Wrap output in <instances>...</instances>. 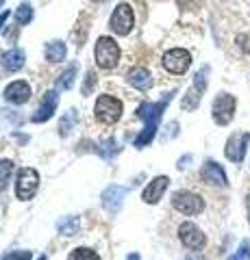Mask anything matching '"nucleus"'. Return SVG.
Instances as JSON below:
<instances>
[{
    "instance_id": "obj_25",
    "label": "nucleus",
    "mask_w": 250,
    "mask_h": 260,
    "mask_svg": "<svg viewBox=\"0 0 250 260\" xmlns=\"http://www.w3.org/2000/svg\"><path fill=\"white\" fill-rule=\"evenodd\" d=\"M76 63H72L70 68L63 72L61 74V78H59V89H70L72 85H74V78H76Z\"/></svg>"
},
{
    "instance_id": "obj_17",
    "label": "nucleus",
    "mask_w": 250,
    "mask_h": 260,
    "mask_svg": "<svg viewBox=\"0 0 250 260\" xmlns=\"http://www.w3.org/2000/svg\"><path fill=\"white\" fill-rule=\"evenodd\" d=\"M128 83H131L135 89L146 91V89H150V85H152V74L146 68H133L128 72Z\"/></svg>"
},
{
    "instance_id": "obj_34",
    "label": "nucleus",
    "mask_w": 250,
    "mask_h": 260,
    "mask_svg": "<svg viewBox=\"0 0 250 260\" xmlns=\"http://www.w3.org/2000/svg\"><path fill=\"white\" fill-rule=\"evenodd\" d=\"M37 260H46V256H39V258H37Z\"/></svg>"
},
{
    "instance_id": "obj_15",
    "label": "nucleus",
    "mask_w": 250,
    "mask_h": 260,
    "mask_svg": "<svg viewBox=\"0 0 250 260\" xmlns=\"http://www.w3.org/2000/svg\"><path fill=\"white\" fill-rule=\"evenodd\" d=\"M203 180L209 184H215V186H227L229 184V178L227 172L222 169V165H217L215 160H207L205 167H203Z\"/></svg>"
},
{
    "instance_id": "obj_7",
    "label": "nucleus",
    "mask_w": 250,
    "mask_h": 260,
    "mask_svg": "<svg viewBox=\"0 0 250 260\" xmlns=\"http://www.w3.org/2000/svg\"><path fill=\"white\" fill-rule=\"evenodd\" d=\"M135 24V15H133V9L128 5H118L116 11L111 13V20H109V26L114 32H118V35H128Z\"/></svg>"
},
{
    "instance_id": "obj_3",
    "label": "nucleus",
    "mask_w": 250,
    "mask_h": 260,
    "mask_svg": "<svg viewBox=\"0 0 250 260\" xmlns=\"http://www.w3.org/2000/svg\"><path fill=\"white\" fill-rule=\"evenodd\" d=\"M120 61V48L111 37H100L96 42V63L102 70H111L116 68Z\"/></svg>"
},
{
    "instance_id": "obj_24",
    "label": "nucleus",
    "mask_w": 250,
    "mask_h": 260,
    "mask_svg": "<svg viewBox=\"0 0 250 260\" xmlns=\"http://www.w3.org/2000/svg\"><path fill=\"white\" fill-rule=\"evenodd\" d=\"M33 7H31L29 3H22L18 9H15V20H18V24H29L31 20H33Z\"/></svg>"
},
{
    "instance_id": "obj_20",
    "label": "nucleus",
    "mask_w": 250,
    "mask_h": 260,
    "mask_svg": "<svg viewBox=\"0 0 250 260\" xmlns=\"http://www.w3.org/2000/svg\"><path fill=\"white\" fill-rule=\"evenodd\" d=\"M120 152V145H118V141L116 139H107V141H102V143H98V148H96V154H100L102 158H114V154H118Z\"/></svg>"
},
{
    "instance_id": "obj_2",
    "label": "nucleus",
    "mask_w": 250,
    "mask_h": 260,
    "mask_svg": "<svg viewBox=\"0 0 250 260\" xmlns=\"http://www.w3.org/2000/svg\"><path fill=\"white\" fill-rule=\"evenodd\" d=\"M96 119L102 121V124H116V121L122 117V102L114 95H100L96 100Z\"/></svg>"
},
{
    "instance_id": "obj_18",
    "label": "nucleus",
    "mask_w": 250,
    "mask_h": 260,
    "mask_svg": "<svg viewBox=\"0 0 250 260\" xmlns=\"http://www.w3.org/2000/svg\"><path fill=\"white\" fill-rule=\"evenodd\" d=\"M57 230H59V234H63V237H74V234H78V230H80V219L74 215L63 217V219H59Z\"/></svg>"
},
{
    "instance_id": "obj_23",
    "label": "nucleus",
    "mask_w": 250,
    "mask_h": 260,
    "mask_svg": "<svg viewBox=\"0 0 250 260\" xmlns=\"http://www.w3.org/2000/svg\"><path fill=\"white\" fill-rule=\"evenodd\" d=\"M68 260H100V256L96 254L94 249H90V247H76L68 256Z\"/></svg>"
},
{
    "instance_id": "obj_8",
    "label": "nucleus",
    "mask_w": 250,
    "mask_h": 260,
    "mask_svg": "<svg viewBox=\"0 0 250 260\" xmlns=\"http://www.w3.org/2000/svg\"><path fill=\"white\" fill-rule=\"evenodd\" d=\"M189 65H191V54L183 50V48H174V50L163 54V68L170 74H185Z\"/></svg>"
},
{
    "instance_id": "obj_13",
    "label": "nucleus",
    "mask_w": 250,
    "mask_h": 260,
    "mask_svg": "<svg viewBox=\"0 0 250 260\" xmlns=\"http://www.w3.org/2000/svg\"><path fill=\"white\" fill-rule=\"evenodd\" d=\"M168 184H170L168 176H157V178H152V182H150L146 189H144V193H142V200L146 202V204H157V202L163 198Z\"/></svg>"
},
{
    "instance_id": "obj_5",
    "label": "nucleus",
    "mask_w": 250,
    "mask_h": 260,
    "mask_svg": "<svg viewBox=\"0 0 250 260\" xmlns=\"http://www.w3.org/2000/svg\"><path fill=\"white\" fill-rule=\"evenodd\" d=\"M172 206L183 215H200L205 210V200L191 191H176L172 198Z\"/></svg>"
},
{
    "instance_id": "obj_22",
    "label": "nucleus",
    "mask_w": 250,
    "mask_h": 260,
    "mask_svg": "<svg viewBox=\"0 0 250 260\" xmlns=\"http://www.w3.org/2000/svg\"><path fill=\"white\" fill-rule=\"evenodd\" d=\"M13 174V162L11 160H0V191L7 189Z\"/></svg>"
},
{
    "instance_id": "obj_33",
    "label": "nucleus",
    "mask_w": 250,
    "mask_h": 260,
    "mask_svg": "<svg viewBox=\"0 0 250 260\" xmlns=\"http://www.w3.org/2000/svg\"><path fill=\"white\" fill-rule=\"evenodd\" d=\"M246 208H248V219H250V193H248V200H246Z\"/></svg>"
},
{
    "instance_id": "obj_11",
    "label": "nucleus",
    "mask_w": 250,
    "mask_h": 260,
    "mask_svg": "<svg viewBox=\"0 0 250 260\" xmlns=\"http://www.w3.org/2000/svg\"><path fill=\"white\" fill-rule=\"evenodd\" d=\"M124 198H126V189H124V186L111 184V186H107V189L102 191V198H100V200H102L104 210H107V213H111V215H116V213H120V210H122Z\"/></svg>"
},
{
    "instance_id": "obj_27",
    "label": "nucleus",
    "mask_w": 250,
    "mask_h": 260,
    "mask_svg": "<svg viewBox=\"0 0 250 260\" xmlns=\"http://www.w3.org/2000/svg\"><path fill=\"white\" fill-rule=\"evenodd\" d=\"M227 260H250V241H241L239 249L235 254H231Z\"/></svg>"
},
{
    "instance_id": "obj_9",
    "label": "nucleus",
    "mask_w": 250,
    "mask_h": 260,
    "mask_svg": "<svg viewBox=\"0 0 250 260\" xmlns=\"http://www.w3.org/2000/svg\"><path fill=\"white\" fill-rule=\"evenodd\" d=\"M179 239H181V243L187 249H203L205 247V243H207V239H205V234H203V230L196 225V223H191V221H185V223H181V228H179Z\"/></svg>"
},
{
    "instance_id": "obj_10",
    "label": "nucleus",
    "mask_w": 250,
    "mask_h": 260,
    "mask_svg": "<svg viewBox=\"0 0 250 260\" xmlns=\"http://www.w3.org/2000/svg\"><path fill=\"white\" fill-rule=\"evenodd\" d=\"M248 143H250V135L248 133H235L229 137L227 141V148H224V154L227 158L233 162H241L246 156V150H248Z\"/></svg>"
},
{
    "instance_id": "obj_1",
    "label": "nucleus",
    "mask_w": 250,
    "mask_h": 260,
    "mask_svg": "<svg viewBox=\"0 0 250 260\" xmlns=\"http://www.w3.org/2000/svg\"><path fill=\"white\" fill-rule=\"evenodd\" d=\"M172 95H174V91L172 93H165L163 100H159V102H146V104H142V107L137 109V117L144 119V130L135 137V148H144V145H148L152 139H155L159 119H161V115H163L168 102L172 100Z\"/></svg>"
},
{
    "instance_id": "obj_16",
    "label": "nucleus",
    "mask_w": 250,
    "mask_h": 260,
    "mask_svg": "<svg viewBox=\"0 0 250 260\" xmlns=\"http://www.w3.org/2000/svg\"><path fill=\"white\" fill-rule=\"evenodd\" d=\"M24 61H26V54H24L22 48H13V50H7L3 56H0V63H3V68L9 70V72L22 70Z\"/></svg>"
},
{
    "instance_id": "obj_32",
    "label": "nucleus",
    "mask_w": 250,
    "mask_h": 260,
    "mask_svg": "<svg viewBox=\"0 0 250 260\" xmlns=\"http://www.w3.org/2000/svg\"><path fill=\"white\" fill-rule=\"evenodd\" d=\"M126 260H142V258H140V254H128Z\"/></svg>"
},
{
    "instance_id": "obj_29",
    "label": "nucleus",
    "mask_w": 250,
    "mask_h": 260,
    "mask_svg": "<svg viewBox=\"0 0 250 260\" xmlns=\"http://www.w3.org/2000/svg\"><path fill=\"white\" fill-rule=\"evenodd\" d=\"M237 44L241 46V50L250 54V35H241V37H237Z\"/></svg>"
},
{
    "instance_id": "obj_30",
    "label": "nucleus",
    "mask_w": 250,
    "mask_h": 260,
    "mask_svg": "<svg viewBox=\"0 0 250 260\" xmlns=\"http://www.w3.org/2000/svg\"><path fill=\"white\" fill-rule=\"evenodd\" d=\"M94 83H96V74L94 72H90V74H87V85L83 87V95H87L92 91V87H94Z\"/></svg>"
},
{
    "instance_id": "obj_4",
    "label": "nucleus",
    "mask_w": 250,
    "mask_h": 260,
    "mask_svg": "<svg viewBox=\"0 0 250 260\" xmlns=\"http://www.w3.org/2000/svg\"><path fill=\"white\" fill-rule=\"evenodd\" d=\"M235 98L231 93H220L213 100V107H211V115H213V121L217 126H227L233 121V115H235Z\"/></svg>"
},
{
    "instance_id": "obj_35",
    "label": "nucleus",
    "mask_w": 250,
    "mask_h": 260,
    "mask_svg": "<svg viewBox=\"0 0 250 260\" xmlns=\"http://www.w3.org/2000/svg\"><path fill=\"white\" fill-rule=\"evenodd\" d=\"M3 3H5V0H0V5H3Z\"/></svg>"
},
{
    "instance_id": "obj_6",
    "label": "nucleus",
    "mask_w": 250,
    "mask_h": 260,
    "mask_svg": "<svg viewBox=\"0 0 250 260\" xmlns=\"http://www.w3.org/2000/svg\"><path fill=\"white\" fill-rule=\"evenodd\" d=\"M37 186H39V176H37L35 169H31V167L20 169L18 184H15V195H18V200H31L37 193Z\"/></svg>"
},
{
    "instance_id": "obj_26",
    "label": "nucleus",
    "mask_w": 250,
    "mask_h": 260,
    "mask_svg": "<svg viewBox=\"0 0 250 260\" xmlns=\"http://www.w3.org/2000/svg\"><path fill=\"white\" fill-rule=\"evenodd\" d=\"M76 119H78V115H76V111H74V109L66 113V117H63V119H61V124H59V130H61V135H63V137H66L70 130H72V126L76 124Z\"/></svg>"
},
{
    "instance_id": "obj_14",
    "label": "nucleus",
    "mask_w": 250,
    "mask_h": 260,
    "mask_svg": "<svg viewBox=\"0 0 250 260\" xmlns=\"http://www.w3.org/2000/svg\"><path fill=\"white\" fill-rule=\"evenodd\" d=\"M31 98V85L26 80H15L5 89V100L11 104H24Z\"/></svg>"
},
{
    "instance_id": "obj_19",
    "label": "nucleus",
    "mask_w": 250,
    "mask_h": 260,
    "mask_svg": "<svg viewBox=\"0 0 250 260\" xmlns=\"http://www.w3.org/2000/svg\"><path fill=\"white\" fill-rule=\"evenodd\" d=\"M46 59L50 63H61L63 59H66V44L63 42H50L46 46Z\"/></svg>"
},
{
    "instance_id": "obj_31",
    "label": "nucleus",
    "mask_w": 250,
    "mask_h": 260,
    "mask_svg": "<svg viewBox=\"0 0 250 260\" xmlns=\"http://www.w3.org/2000/svg\"><path fill=\"white\" fill-rule=\"evenodd\" d=\"M7 18H9V11H3V13H0V28H3V24L7 22Z\"/></svg>"
},
{
    "instance_id": "obj_12",
    "label": "nucleus",
    "mask_w": 250,
    "mask_h": 260,
    "mask_svg": "<svg viewBox=\"0 0 250 260\" xmlns=\"http://www.w3.org/2000/svg\"><path fill=\"white\" fill-rule=\"evenodd\" d=\"M57 104H59V95H57L54 89H50V91H46L44 100L39 102V107H37V111L33 113V117H31V119H33L35 124H42V121L50 119L52 113L57 111Z\"/></svg>"
},
{
    "instance_id": "obj_21",
    "label": "nucleus",
    "mask_w": 250,
    "mask_h": 260,
    "mask_svg": "<svg viewBox=\"0 0 250 260\" xmlns=\"http://www.w3.org/2000/svg\"><path fill=\"white\" fill-rule=\"evenodd\" d=\"M200 95H203V91H198L196 87H191L189 91H187V95L183 98V102H181V107L185 109V111H193L198 107V102H200Z\"/></svg>"
},
{
    "instance_id": "obj_28",
    "label": "nucleus",
    "mask_w": 250,
    "mask_h": 260,
    "mask_svg": "<svg viewBox=\"0 0 250 260\" xmlns=\"http://www.w3.org/2000/svg\"><path fill=\"white\" fill-rule=\"evenodd\" d=\"M0 260H31V251H9Z\"/></svg>"
}]
</instances>
